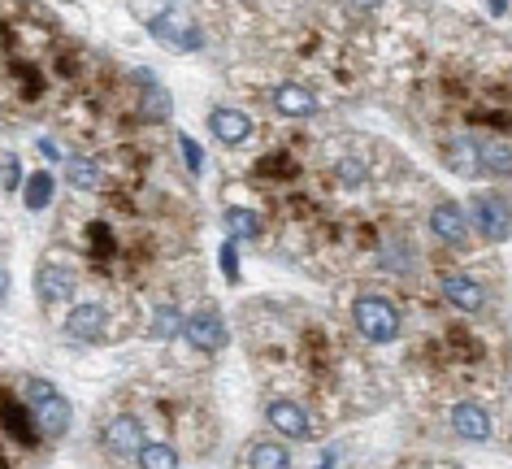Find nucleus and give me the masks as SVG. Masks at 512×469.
Masks as SVG:
<instances>
[{
    "label": "nucleus",
    "mask_w": 512,
    "mask_h": 469,
    "mask_svg": "<svg viewBox=\"0 0 512 469\" xmlns=\"http://www.w3.org/2000/svg\"><path fill=\"white\" fill-rule=\"evenodd\" d=\"M105 309L100 304H79V309H70L66 318V335L74 339V344H96L100 335H105Z\"/></svg>",
    "instance_id": "11"
},
{
    "label": "nucleus",
    "mask_w": 512,
    "mask_h": 469,
    "mask_svg": "<svg viewBox=\"0 0 512 469\" xmlns=\"http://www.w3.org/2000/svg\"><path fill=\"white\" fill-rule=\"evenodd\" d=\"M139 83L148 87V118H165V113H170V92H157L152 74H139Z\"/></svg>",
    "instance_id": "24"
},
{
    "label": "nucleus",
    "mask_w": 512,
    "mask_h": 469,
    "mask_svg": "<svg viewBox=\"0 0 512 469\" xmlns=\"http://www.w3.org/2000/svg\"><path fill=\"white\" fill-rule=\"evenodd\" d=\"M53 174H44V170H35L31 179H27V209L31 213H40V209H48V200H53Z\"/></svg>",
    "instance_id": "19"
},
{
    "label": "nucleus",
    "mask_w": 512,
    "mask_h": 469,
    "mask_svg": "<svg viewBox=\"0 0 512 469\" xmlns=\"http://www.w3.org/2000/svg\"><path fill=\"white\" fill-rule=\"evenodd\" d=\"M178 331H183V322H178V309H174V304H161L157 318H152V339H174Z\"/></svg>",
    "instance_id": "23"
},
{
    "label": "nucleus",
    "mask_w": 512,
    "mask_h": 469,
    "mask_svg": "<svg viewBox=\"0 0 512 469\" xmlns=\"http://www.w3.org/2000/svg\"><path fill=\"white\" fill-rule=\"evenodd\" d=\"M66 179H70V187H79V192H96L100 187V166L92 157H70L66 161Z\"/></svg>",
    "instance_id": "18"
},
{
    "label": "nucleus",
    "mask_w": 512,
    "mask_h": 469,
    "mask_svg": "<svg viewBox=\"0 0 512 469\" xmlns=\"http://www.w3.org/2000/svg\"><path fill=\"white\" fill-rule=\"evenodd\" d=\"M226 231L235 235V239H256L261 235V218H256L252 209H226Z\"/></svg>",
    "instance_id": "20"
},
{
    "label": "nucleus",
    "mask_w": 512,
    "mask_h": 469,
    "mask_svg": "<svg viewBox=\"0 0 512 469\" xmlns=\"http://www.w3.org/2000/svg\"><path fill=\"white\" fill-rule=\"evenodd\" d=\"M452 430L460 439H469V443H482V439H491V413H486L482 404L465 400V404H456L452 409Z\"/></svg>",
    "instance_id": "12"
},
{
    "label": "nucleus",
    "mask_w": 512,
    "mask_h": 469,
    "mask_svg": "<svg viewBox=\"0 0 512 469\" xmlns=\"http://www.w3.org/2000/svg\"><path fill=\"white\" fill-rule=\"evenodd\" d=\"M335 174L343 179V187H361L365 183V166H361V161H339Z\"/></svg>",
    "instance_id": "25"
},
{
    "label": "nucleus",
    "mask_w": 512,
    "mask_h": 469,
    "mask_svg": "<svg viewBox=\"0 0 512 469\" xmlns=\"http://www.w3.org/2000/svg\"><path fill=\"white\" fill-rule=\"evenodd\" d=\"M430 235L443 239L447 248H465L469 244V218H465V209L452 205V200L434 205L430 209Z\"/></svg>",
    "instance_id": "6"
},
{
    "label": "nucleus",
    "mask_w": 512,
    "mask_h": 469,
    "mask_svg": "<svg viewBox=\"0 0 512 469\" xmlns=\"http://www.w3.org/2000/svg\"><path fill=\"white\" fill-rule=\"evenodd\" d=\"M70 291H74V278H70V270H57V265H44V270L35 274V296H40L44 304H61V300H70Z\"/></svg>",
    "instance_id": "15"
},
{
    "label": "nucleus",
    "mask_w": 512,
    "mask_h": 469,
    "mask_svg": "<svg viewBox=\"0 0 512 469\" xmlns=\"http://www.w3.org/2000/svg\"><path fill=\"white\" fill-rule=\"evenodd\" d=\"M265 417H270V426L278 430V435H287V439H309V435H313L309 413H304L296 400H270Z\"/></svg>",
    "instance_id": "10"
},
{
    "label": "nucleus",
    "mask_w": 512,
    "mask_h": 469,
    "mask_svg": "<svg viewBox=\"0 0 512 469\" xmlns=\"http://www.w3.org/2000/svg\"><path fill=\"white\" fill-rule=\"evenodd\" d=\"M5 426H9V435H14L18 443H27V448H31L35 439H40V430H44L31 404H27V409H22V404H14V400L5 404Z\"/></svg>",
    "instance_id": "16"
},
{
    "label": "nucleus",
    "mask_w": 512,
    "mask_h": 469,
    "mask_svg": "<svg viewBox=\"0 0 512 469\" xmlns=\"http://www.w3.org/2000/svg\"><path fill=\"white\" fill-rule=\"evenodd\" d=\"M473 148H478V170L486 174H512V139H495V135H486V139H473Z\"/></svg>",
    "instance_id": "14"
},
{
    "label": "nucleus",
    "mask_w": 512,
    "mask_h": 469,
    "mask_svg": "<svg viewBox=\"0 0 512 469\" xmlns=\"http://www.w3.org/2000/svg\"><path fill=\"white\" fill-rule=\"evenodd\" d=\"M447 166L460 174H478V148H473V139H456V144L447 148Z\"/></svg>",
    "instance_id": "21"
},
{
    "label": "nucleus",
    "mask_w": 512,
    "mask_h": 469,
    "mask_svg": "<svg viewBox=\"0 0 512 469\" xmlns=\"http://www.w3.org/2000/svg\"><path fill=\"white\" fill-rule=\"evenodd\" d=\"M144 469H174L178 465V452L170 448V443H144V452L135 456Z\"/></svg>",
    "instance_id": "22"
},
{
    "label": "nucleus",
    "mask_w": 512,
    "mask_h": 469,
    "mask_svg": "<svg viewBox=\"0 0 512 469\" xmlns=\"http://www.w3.org/2000/svg\"><path fill=\"white\" fill-rule=\"evenodd\" d=\"M248 465L252 469H287L291 452L283 448V443H252V448H248Z\"/></svg>",
    "instance_id": "17"
},
{
    "label": "nucleus",
    "mask_w": 512,
    "mask_h": 469,
    "mask_svg": "<svg viewBox=\"0 0 512 469\" xmlns=\"http://www.w3.org/2000/svg\"><path fill=\"white\" fill-rule=\"evenodd\" d=\"M178 144H183V152H187V166L200 174V166H204V157L196 152V144H191V135H178Z\"/></svg>",
    "instance_id": "27"
},
{
    "label": "nucleus",
    "mask_w": 512,
    "mask_h": 469,
    "mask_svg": "<svg viewBox=\"0 0 512 469\" xmlns=\"http://www.w3.org/2000/svg\"><path fill=\"white\" fill-rule=\"evenodd\" d=\"M352 322L369 344H395L400 339V309L387 296H374V291L352 300Z\"/></svg>",
    "instance_id": "1"
},
{
    "label": "nucleus",
    "mask_w": 512,
    "mask_h": 469,
    "mask_svg": "<svg viewBox=\"0 0 512 469\" xmlns=\"http://www.w3.org/2000/svg\"><path fill=\"white\" fill-rule=\"evenodd\" d=\"M18 183H22V161L18 152H5V192H18Z\"/></svg>",
    "instance_id": "26"
},
{
    "label": "nucleus",
    "mask_w": 512,
    "mask_h": 469,
    "mask_svg": "<svg viewBox=\"0 0 512 469\" xmlns=\"http://www.w3.org/2000/svg\"><path fill=\"white\" fill-rule=\"evenodd\" d=\"M270 100H274V109L283 113V118H309V113H317V96L309 92V87H300V83H278Z\"/></svg>",
    "instance_id": "13"
},
{
    "label": "nucleus",
    "mask_w": 512,
    "mask_h": 469,
    "mask_svg": "<svg viewBox=\"0 0 512 469\" xmlns=\"http://www.w3.org/2000/svg\"><path fill=\"white\" fill-rule=\"evenodd\" d=\"M144 426H139V417L131 413H118V417H109V426H105V448L118 456V461H131V456L144 452Z\"/></svg>",
    "instance_id": "5"
},
{
    "label": "nucleus",
    "mask_w": 512,
    "mask_h": 469,
    "mask_svg": "<svg viewBox=\"0 0 512 469\" xmlns=\"http://www.w3.org/2000/svg\"><path fill=\"white\" fill-rule=\"evenodd\" d=\"M222 270H226V278L235 283V274H239V257H235V244H226L222 248Z\"/></svg>",
    "instance_id": "28"
},
{
    "label": "nucleus",
    "mask_w": 512,
    "mask_h": 469,
    "mask_svg": "<svg viewBox=\"0 0 512 469\" xmlns=\"http://www.w3.org/2000/svg\"><path fill=\"white\" fill-rule=\"evenodd\" d=\"M439 287H443V300L456 304L460 313H482L486 291L478 287V278H469V274H443Z\"/></svg>",
    "instance_id": "9"
},
{
    "label": "nucleus",
    "mask_w": 512,
    "mask_h": 469,
    "mask_svg": "<svg viewBox=\"0 0 512 469\" xmlns=\"http://www.w3.org/2000/svg\"><path fill=\"white\" fill-rule=\"evenodd\" d=\"M209 131H213V139H222L226 148H239V144H248V139H252V118L243 109L217 105L209 113Z\"/></svg>",
    "instance_id": "8"
},
{
    "label": "nucleus",
    "mask_w": 512,
    "mask_h": 469,
    "mask_svg": "<svg viewBox=\"0 0 512 469\" xmlns=\"http://www.w3.org/2000/svg\"><path fill=\"white\" fill-rule=\"evenodd\" d=\"M378 5H382V0H348V9H356V14H374Z\"/></svg>",
    "instance_id": "29"
},
{
    "label": "nucleus",
    "mask_w": 512,
    "mask_h": 469,
    "mask_svg": "<svg viewBox=\"0 0 512 469\" xmlns=\"http://www.w3.org/2000/svg\"><path fill=\"white\" fill-rule=\"evenodd\" d=\"M183 335H187V344L200 348V352H222L226 348V326H222V318H217L213 309L191 313V318L183 322Z\"/></svg>",
    "instance_id": "7"
},
{
    "label": "nucleus",
    "mask_w": 512,
    "mask_h": 469,
    "mask_svg": "<svg viewBox=\"0 0 512 469\" xmlns=\"http://www.w3.org/2000/svg\"><path fill=\"white\" fill-rule=\"evenodd\" d=\"M148 35L152 40H161V44H170V48H178V53H196V48L204 44V35L191 27L183 9H165V14H157L148 22Z\"/></svg>",
    "instance_id": "4"
},
{
    "label": "nucleus",
    "mask_w": 512,
    "mask_h": 469,
    "mask_svg": "<svg viewBox=\"0 0 512 469\" xmlns=\"http://www.w3.org/2000/svg\"><path fill=\"white\" fill-rule=\"evenodd\" d=\"M27 404L35 409V417H40V426H44L48 439H61L70 430L74 409H70V400L61 396L53 383H44V378H31V383H27Z\"/></svg>",
    "instance_id": "2"
},
{
    "label": "nucleus",
    "mask_w": 512,
    "mask_h": 469,
    "mask_svg": "<svg viewBox=\"0 0 512 469\" xmlns=\"http://www.w3.org/2000/svg\"><path fill=\"white\" fill-rule=\"evenodd\" d=\"M469 209H473V213H469V222L478 226V235L486 239V244H504V239L512 235V205H508L504 196L478 192Z\"/></svg>",
    "instance_id": "3"
}]
</instances>
